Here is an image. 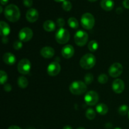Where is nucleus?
Segmentation results:
<instances>
[{
    "instance_id": "f257e3e1",
    "label": "nucleus",
    "mask_w": 129,
    "mask_h": 129,
    "mask_svg": "<svg viewBox=\"0 0 129 129\" xmlns=\"http://www.w3.org/2000/svg\"><path fill=\"white\" fill-rule=\"evenodd\" d=\"M4 14L5 18L11 22H16L20 18V11L18 7L13 4L8 5L5 8Z\"/></svg>"
},
{
    "instance_id": "f03ea898",
    "label": "nucleus",
    "mask_w": 129,
    "mask_h": 129,
    "mask_svg": "<svg viewBox=\"0 0 129 129\" xmlns=\"http://www.w3.org/2000/svg\"><path fill=\"white\" fill-rule=\"evenodd\" d=\"M96 57L91 54H86L83 55L79 61L81 67L84 69H89L94 66L96 64Z\"/></svg>"
},
{
    "instance_id": "7ed1b4c3",
    "label": "nucleus",
    "mask_w": 129,
    "mask_h": 129,
    "mask_svg": "<svg viewBox=\"0 0 129 129\" xmlns=\"http://www.w3.org/2000/svg\"><path fill=\"white\" fill-rule=\"evenodd\" d=\"M86 83L81 81H74L69 86V90L71 93L75 95H79L85 93L87 89Z\"/></svg>"
},
{
    "instance_id": "20e7f679",
    "label": "nucleus",
    "mask_w": 129,
    "mask_h": 129,
    "mask_svg": "<svg viewBox=\"0 0 129 129\" xmlns=\"http://www.w3.org/2000/svg\"><path fill=\"white\" fill-rule=\"evenodd\" d=\"M81 23L82 26L86 30H91L94 26L95 20L93 15L89 13H86L81 18Z\"/></svg>"
},
{
    "instance_id": "39448f33",
    "label": "nucleus",
    "mask_w": 129,
    "mask_h": 129,
    "mask_svg": "<svg viewBox=\"0 0 129 129\" xmlns=\"http://www.w3.org/2000/svg\"><path fill=\"white\" fill-rule=\"evenodd\" d=\"M70 39V34L68 30L60 28L55 34V40L59 44H64L68 42Z\"/></svg>"
},
{
    "instance_id": "423d86ee",
    "label": "nucleus",
    "mask_w": 129,
    "mask_h": 129,
    "mask_svg": "<svg viewBox=\"0 0 129 129\" xmlns=\"http://www.w3.org/2000/svg\"><path fill=\"white\" fill-rule=\"evenodd\" d=\"M88 34L83 30H79L74 35V42L78 46H84L88 42Z\"/></svg>"
},
{
    "instance_id": "0eeeda50",
    "label": "nucleus",
    "mask_w": 129,
    "mask_h": 129,
    "mask_svg": "<svg viewBox=\"0 0 129 129\" xmlns=\"http://www.w3.org/2000/svg\"><path fill=\"white\" fill-rule=\"evenodd\" d=\"M99 100V96L96 91H89L87 92L84 96V102L88 105L94 106L98 103Z\"/></svg>"
},
{
    "instance_id": "6e6552de",
    "label": "nucleus",
    "mask_w": 129,
    "mask_h": 129,
    "mask_svg": "<svg viewBox=\"0 0 129 129\" xmlns=\"http://www.w3.org/2000/svg\"><path fill=\"white\" fill-rule=\"evenodd\" d=\"M31 69V62L27 59H23L18 64V71L21 74H28Z\"/></svg>"
},
{
    "instance_id": "1a4fd4ad",
    "label": "nucleus",
    "mask_w": 129,
    "mask_h": 129,
    "mask_svg": "<svg viewBox=\"0 0 129 129\" xmlns=\"http://www.w3.org/2000/svg\"><path fill=\"white\" fill-rule=\"evenodd\" d=\"M123 69V66L122 64L118 62H116L110 67L108 73L112 78H117L122 74Z\"/></svg>"
},
{
    "instance_id": "9d476101",
    "label": "nucleus",
    "mask_w": 129,
    "mask_h": 129,
    "mask_svg": "<svg viewBox=\"0 0 129 129\" xmlns=\"http://www.w3.org/2000/svg\"><path fill=\"white\" fill-rule=\"evenodd\" d=\"M33 37V31L30 28L25 27L21 29L18 34L19 40L21 42H28Z\"/></svg>"
},
{
    "instance_id": "9b49d317",
    "label": "nucleus",
    "mask_w": 129,
    "mask_h": 129,
    "mask_svg": "<svg viewBox=\"0 0 129 129\" xmlns=\"http://www.w3.org/2000/svg\"><path fill=\"white\" fill-rule=\"evenodd\" d=\"M60 66L57 62H52L47 68V73L50 76H55L60 71Z\"/></svg>"
},
{
    "instance_id": "f8f14e48",
    "label": "nucleus",
    "mask_w": 129,
    "mask_h": 129,
    "mask_svg": "<svg viewBox=\"0 0 129 129\" xmlns=\"http://www.w3.org/2000/svg\"><path fill=\"white\" fill-rule=\"evenodd\" d=\"M125 89L124 82L120 79H117L113 81L112 83V89L116 93H122Z\"/></svg>"
},
{
    "instance_id": "ddd939ff",
    "label": "nucleus",
    "mask_w": 129,
    "mask_h": 129,
    "mask_svg": "<svg viewBox=\"0 0 129 129\" xmlns=\"http://www.w3.org/2000/svg\"><path fill=\"white\" fill-rule=\"evenodd\" d=\"M61 54L65 59H70L74 54V47L71 45H66L62 49Z\"/></svg>"
},
{
    "instance_id": "4468645a",
    "label": "nucleus",
    "mask_w": 129,
    "mask_h": 129,
    "mask_svg": "<svg viewBox=\"0 0 129 129\" xmlns=\"http://www.w3.org/2000/svg\"><path fill=\"white\" fill-rule=\"evenodd\" d=\"M26 20L30 23H34L39 18V12L37 10L34 8H30L26 12Z\"/></svg>"
},
{
    "instance_id": "2eb2a0df",
    "label": "nucleus",
    "mask_w": 129,
    "mask_h": 129,
    "mask_svg": "<svg viewBox=\"0 0 129 129\" xmlns=\"http://www.w3.org/2000/svg\"><path fill=\"white\" fill-rule=\"evenodd\" d=\"M55 50L50 47H44L40 50V54L42 56L46 59H50L54 55Z\"/></svg>"
},
{
    "instance_id": "dca6fc26",
    "label": "nucleus",
    "mask_w": 129,
    "mask_h": 129,
    "mask_svg": "<svg viewBox=\"0 0 129 129\" xmlns=\"http://www.w3.org/2000/svg\"><path fill=\"white\" fill-rule=\"evenodd\" d=\"M3 59L5 64L10 66H13V64H15L16 60V57L13 54L10 52L5 53L3 56Z\"/></svg>"
},
{
    "instance_id": "f3484780",
    "label": "nucleus",
    "mask_w": 129,
    "mask_h": 129,
    "mask_svg": "<svg viewBox=\"0 0 129 129\" xmlns=\"http://www.w3.org/2000/svg\"><path fill=\"white\" fill-rule=\"evenodd\" d=\"M0 31L3 37H6L10 33V27L7 23L3 21L0 22Z\"/></svg>"
},
{
    "instance_id": "a211bd4d",
    "label": "nucleus",
    "mask_w": 129,
    "mask_h": 129,
    "mask_svg": "<svg viewBox=\"0 0 129 129\" xmlns=\"http://www.w3.org/2000/svg\"><path fill=\"white\" fill-rule=\"evenodd\" d=\"M114 1L113 0H102L100 6L105 11H111L114 7Z\"/></svg>"
},
{
    "instance_id": "6ab92c4d",
    "label": "nucleus",
    "mask_w": 129,
    "mask_h": 129,
    "mask_svg": "<svg viewBox=\"0 0 129 129\" xmlns=\"http://www.w3.org/2000/svg\"><path fill=\"white\" fill-rule=\"evenodd\" d=\"M44 29L47 31H53L55 29V24L52 20H47L43 25Z\"/></svg>"
},
{
    "instance_id": "aec40b11",
    "label": "nucleus",
    "mask_w": 129,
    "mask_h": 129,
    "mask_svg": "<svg viewBox=\"0 0 129 129\" xmlns=\"http://www.w3.org/2000/svg\"><path fill=\"white\" fill-rule=\"evenodd\" d=\"M96 110L100 115H104L108 112V108L104 103H100V104H98L96 107Z\"/></svg>"
},
{
    "instance_id": "412c9836",
    "label": "nucleus",
    "mask_w": 129,
    "mask_h": 129,
    "mask_svg": "<svg viewBox=\"0 0 129 129\" xmlns=\"http://www.w3.org/2000/svg\"><path fill=\"white\" fill-rule=\"evenodd\" d=\"M18 84L21 88H25L28 85V81L25 77L20 76L18 79Z\"/></svg>"
},
{
    "instance_id": "4be33fe9",
    "label": "nucleus",
    "mask_w": 129,
    "mask_h": 129,
    "mask_svg": "<svg viewBox=\"0 0 129 129\" xmlns=\"http://www.w3.org/2000/svg\"><path fill=\"white\" fill-rule=\"evenodd\" d=\"M68 25L71 28L73 29H77L79 27V23L76 18L74 17L69 18L68 21Z\"/></svg>"
},
{
    "instance_id": "5701e85b",
    "label": "nucleus",
    "mask_w": 129,
    "mask_h": 129,
    "mask_svg": "<svg viewBox=\"0 0 129 129\" xmlns=\"http://www.w3.org/2000/svg\"><path fill=\"white\" fill-rule=\"evenodd\" d=\"M98 48V44L96 40H91L88 44V49L91 52H95Z\"/></svg>"
},
{
    "instance_id": "b1692460",
    "label": "nucleus",
    "mask_w": 129,
    "mask_h": 129,
    "mask_svg": "<svg viewBox=\"0 0 129 129\" xmlns=\"http://www.w3.org/2000/svg\"><path fill=\"white\" fill-rule=\"evenodd\" d=\"M129 112V108L126 105H122L118 108V113L120 115L122 116H124L127 114V113H128Z\"/></svg>"
},
{
    "instance_id": "393cba45",
    "label": "nucleus",
    "mask_w": 129,
    "mask_h": 129,
    "mask_svg": "<svg viewBox=\"0 0 129 129\" xmlns=\"http://www.w3.org/2000/svg\"><path fill=\"white\" fill-rule=\"evenodd\" d=\"M86 117L89 120H93L96 117V112L92 108H89L86 112Z\"/></svg>"
},
{
    "instance_id": "a878e982",
    "label": "nucleus",
    "mask_w": 129,
    "mask_h": 129,
    "mask_svg": "<svg viewBox=\"0 0 129 129\" xmlns=\"http://www.w3.org/2000/svg\"><path fill=\"white\" fill-rule=\"evenodd\" d=\"M8 80V75L6 72L1 70L0 71V83L4 84Z\"/></svg>"
},
{
    "instance_id": "bb28decb",
    "label": "nucleus",
    "mask_w": 129,
    "mask_h": 129,
    "mask_svg": "<svg viewBox=\"0 0 129 129\" xmlns=\"http://www.w3.org/2000/svg\"><path fill=\"white\" fill-rule=\"evenodd\" d=\"M62 8L64 9V10H65V11H70L72 8V4L71 3V2H69V1L66 0V1H64V2L62 3Z\"/></svg>"
},
{
    "instance_id": "cd10ccee",
    "label": "nucleus",
    "mask_w": 129,
    "mask_h": 129,
    "mask_svg": "<svg viewBox=\"0 0 129 129\" xmlns=\"http://www.w3.org/2000/svg\"><path fill=\"white\" fill-rule=\"evenodd\" d=\"M108 80V78L105 74H102L98 76V81L101 84H105V83H107Z\"/></svg>"
},
{
    "instance_id": "c85d7f7f",
    "label": "nucleus",
    "mask_w": 129,
    "mask_h": 129,
    "mask_svg": "<svg viewBox=\"0 0 129 129\" xmlns=\"http://www.w3.org/2000/svg\"><path fill=\"white\" fill-rule=\"evenodd\" d=\"M84 81L86 84H89L93 82V76L91 73H88L85 75L84 78Z\"/></svg>"
},
{
    "instance_id": "c756f323",
    "label": "nucleus",
    "mask_w": 129,
    "mask_h": 129,
    "mask_svg": "<svg viewBox=\"0 0 129 129\" xmlns=\"http://www.w3.org/2000/svg\"><path fill=\"white\" fill-rule=\"evenodd\" d=\"M23 44L21 40H16L13 44V48L16 50H19L22 48Z\"/></svg>"
},
{
    "instance_id": "7c9ffc66",
    "label": "nucleus",
    "mask_w": 129,
    "mask_h": 129,
    "mask_svg": "<svg viewBox=\"0 0 129 129\" xmlns=\"http://www.w3.org/2000/svg\"><path fill=\"white\" fill-rule=\"evenodd\" d=\"M56 23L59 27L62 28L63 26H64V24H65V21H64V19L62 18H58L57 20Z\"/></svg>"
},
{
    "instance_id": "2f4dec72",
    "label": "nucleus",
    "mask_w": 129,
    "mask_h": 129,
    "mask_svg": "<svg viewBox=\"0 0 129 129\" xmlns=\"http://www.w3.org/2000/svg\"><path fill=\"white\" fill-rule=\"evenodd\" d=\"M23 5L27 8L31 7L33 5V1L32 0H23Z\"/></svg>"
},
{
    "instance_id": "473e14b6",
    "label": "nucleus",
    "mask_w": 129,
    "mask_h": 129,
    "mask_svg": "<svg viewBox=\"0 0 129 129\" xmlns=\"http://www.w3.org/2000/svg\"><path fill=\"white\" fill-rule=\"evenodd\" d=\"M4 89H5L6 91L7 92H9L11 90V86L10 84H5V86H4Z\"/></svg>"
},
{
    "instance_id": "72a5a7b5",
    "label": "nucleus",
    "mask_w": 129,
    "mask_h": 129,
    "mask_svg": "<svg viewBox=\"0 0 129 129\" xmlns=\"http://www.w3.org/2000/svg\"><path fill=\"white\" fill-rule=\"evenodd\" d=\"M123 5L125 8L129 9V0H124L123 1Z\"/></svg>"
},
{
    "instance_id": "f704fd0d",
    "label": "nucleus",
    "mask_w": 129,
    "mask_h": 129,
    "mask_svg": "<svg viewBox=\"0 0 129 129\" xmlns=\"http://www.w3.org/2000/svg\"><path fill=\"white\" fill-rule=\"evenodd\" d=\"M8 129H22V128H21L20 127H18V126L12 125V126H10V127H9V128Z\"/></svg>"
},
{
    "instance_id": "c9c22d12",
    "label": "nucleus",
    "mask_w": 129,
    "mask_h": 129,
    "mask_svg": "<svg viewBox=\"0 0 129 129\" xmlns=\"http://www.w3.org/2000/svg\"><path fill=\"white\" fill-rule=\"evenodd\" d=\"M9 0H1V4L2 5H5L8 3Z\"/></svg>"
},
{
    "instance_id": "e433bc0d",
    "label": "nucleus",
    "mask_w": 129,
    "mask_h": 129,
    "mask_svg": "<svg viewBox=\"0 0 129 129\" xmlns=\"http://www.w3.org/2000/svg\"><path fill=\"white\" fill-rule=\"evenodd\" d=\"M122 11H123V10H122V8H120V7H119V8H118L117 9V13H122Z\"/></svg>"
},
{
    "instance_id": "4c0bfd02",
    "label": "nucleus",
    "mask_w": 129,
    "mask_h": 129,
    "mask_svg": "<svg viewBox=\"0 0 129 129\" xmlns=\"http://www.w3.org/2000/svg\"><path fill=\"white\" fill-rule=\"evenodd\" d=\"M62 129H73V128H72V127L69 125H66V126H64V128H63Z\"/></svg>"
},
{
    "instance_id": "58836bf2",
    "label": "nucleus",
    "mask_w": 129,
    "mask_h": 129,
    "mask_svg": "<svg viewBox=\"0 0 129 129\" xmlns=\"http://www.w3.org/2000/svg\"><path fill=\"white\" fill-rule=\"evenodd\" d=\"M54 1H56V2L59 3V2H64V1H66V0H54Z\"/></svg>"
},
{
    "instance_id": "ea45409f",
    "label": "nucleus",
    "mask_w": 129,
    "mask_h": 129,
    "mask_svg": "<svg viewBox=\"0 0 129 129\" xmlns=\"http://www.w3.org/2000/svg\"><path fill=\"white\" fill-rule=\"evenodd\" d=\"M3 11V8L2 6H0V13H2Z\"/></svg>"
},
{
    "instance_id": "a19ab883",
    "label": "nucleus",
    "mask_w": 129,
    "mask_h": 129,
    "mask_svg": "<svg viewBox=\"0 0 129 129\" xmlns=\"http://www.w3.org/2000/svg\"><path fill=\"white\" fill-rule=\"evenodd\" d=\"M89 1H90V2H94V1H97V0H88Z\"/></svg>"
},
{
    "instance_id": "79ce46f5",
    "label": "nucleus",
    "mask_w": 129,
    "mask_h": 129,
    "mask_svg": "<svg viewBox=\"0 0 129 129\" xmlns=\"http://www.w3.org/2000/svg\"><path fill=\"white\" fill-rule=\"evenodd\" d=\"M77 129H85V128H84L83 127H79V128H78Z\"/></svg>"
},
{
    "instance_id": "37998d69",
    "label": "nucleus",
    "mask_w": 129,
    "mask_h": 129,
    "mask_svg": "<svg viewBox=\"0 0 129 129\" xmlns=\"http://www.w3.org/2000/svg\"><path fill=\"white\" fill-rule=\"evenodd\" d=\"M113 129H122V128H119V127H116V128H114Z\"/></svg>"
},
{
    "instance_id": "c03bdc74",
    "label": "nucleus",
    "mask_w": 129,
    "mask_h": 129,
    "mask_svg": "<svg viewBox=\"0 0 129 129\" xmlns=\"http://www.w3.org/2000/svg\"><path fill=\"white\" fill-rule=\"evenodd\" d=\"M128 118H129V112H128Z\"/></svg>"
}]
</instances>
